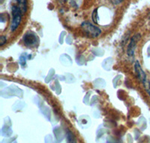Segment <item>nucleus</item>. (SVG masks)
I'll use <instances>...</instances> for the list:
<instances>
[{
  "mask_svg": "<svg viewBox=\"0 0 150 143\" xmlns=\"http://www.w3.org/2000/svg\"><path fill=\"white\" fill-rule=\"evenodd\" d=\"M6 41H7L6 37H5V36H1V38H0V46H3L4 44L6 43Z\"/></svg>",
  "mask_w": 150,
  "mask_h": 143,
  "instance_id": "obj_9",
  "label": "nucleus"
},
{
  "mask_svg": "<svg viewBox=\"0 0 150 143\" xmlns=\"http://www.w3.org/2000/svg\"><path fill=\"white\" fill-rule=\"evenodd\" d=\"M110 1L113 5H119V4L122 3L124 0H110Z\"/></svg>",
  "mask_w": 150,
  "mask_h": 143,
  "instance_id": "obj_10",
  "label": "nucleus"
},
{
  "mask_svg": "<svg viewBox=\"0 0 150 143\" xmlns=\"http://www.w3.org/2000/svg\"><path fill=\"white\" fill-rule=\"evenodd\" d=\"M59 2H65V1H66V0H59Z\"/></svg>",
  "mask_w": 150,
  "mask_h": 143,
  "instance_id": "obj_11",
  "label": "nucleus"
},
{
  "mask_svg": "<svg viewBox=\"0 0 150 143\" xmlns=\"http://www.w3.org/2000/svg\"><path fill=\"white\" fill-rule=\"evenodd\" d=\"M2 2H3V0H2V1H1V4H2Z\"/></svg>",
  "mask_w": 150,
  "mask_h": 143,
  "instance_id": "obj_12",
  "label": "nucleus"
},
{
  "mask_svg": "<svg viewBox=\"0 0 150 143\" xmlns=\"http://www.w3.org/2000/svg\"><path fill=\"white\" fill-rule=\"evenodd\" d=\"M140 39V35L136 34L132 37L131 41H130L129 44L128 46V49H127V54L129 56H133L134 54L135 48H136L137 44Z\"/></svg>",
  "mask_w": 150,
  "mask_h": 143,
  "instance_id": "obj_4",
  "label": "nucleus"
},
{
  "mask_svg": "<svg viewBox=\"0 0 150 143\" xmlns=\"http://www.w3.org/2000/svg\"><path fill=\"white\" fill-rule=\"evenodd\" d=\"M143 86H144V87H145V90L146 91V93L150 97V82H148V81H146V83L143 84Z\"/></svg>",
  "mask_w": 150,
  "mask_h": 143,
  "instance_id": "obj_8",
  "label": "nucleus"
},
{
  "mask_svg": "<svg viewBox=\"0 0 150 143\" xmlns=\"http://www.w3.org/2000/svg\"><path fill=\"white\" fill-rule=\"evenodd\" d=\"M66 138L68 139V142H75V137L73 135V133L70 131V130H67V133H66Z\"/></svg>",
  "mask_w": 150,
  "mask_h": 143,
  "instance_id": "obj_7",
  "label": "nucleus"
},
{
  "mask_svg": "<svg viewBox=\"0 0 150 143\" xmlns=\"http://www.w3.org/2000/svg\"><path fill=\"white\" fill-rule=\"evenodd\" d=\"M23 41L25 45L29 48H36L39 44V38L35 32L29 31L23 36Z\"/></svg>",
  "mask_w": 150,
  "mask_h": 143,
  "instance_id": "obj_2",
  "label": "nucleus"
},
{
  "mask_svg": "<svg viewBox=\"0 0 150 143\" xmlns=\"http://www.w3.org/2000/svg\"><path fill=\"white\" fill-rule=\"evenodd\" d=\"M16 2L17 3V6L23 15L27 11V0H16Z\"/></svg>",
  "mask_w": 150,
  "mask_h": 143,
  "instance_id": "obj_6",
  "label": "nucleus"
},
{
  "mask_svg": "<svg viewBox=\"0 0 150 143\" xmlns=\"http://www.w3.org/2000/svg\"><path fill=\"white\" fill-rule=\"evenodd\" d=\"M134 69L135 72H136L137 78L138 79V80L141 82L142 84L146 83V75L145 72L143 71V69H142L141 66H140V63L138 61H136L134 64Z\"/></svg>",
  "mask_w": 150,
  "mask_h": 143,
  "instance_id": "obj_5",
  "label": "nucleus"
},
{
  "mask_svg": "<svg viewBox=\"0 0 150 143\" xmlns=\"http://www.w3.org/2000/svg\"><path fill=\"white\" fill-rule=\"evenodd\" d=\"M11 11H12V15H13V19H12V22L11 24V32H14L16 29H17V27L19 26V25L21 24V20H22V13H21V10L19 9V8L16 5H13L11 7Z\"/></svg>",
  "mask_w": 150,
  "mask_h": 143,
  "instance_id": "obj_3",
  "label": "nucleus"
},
{
  "mask_svg": "<svg viewBox=\"0 0 150 143\" xmlns=\"http://www.w3.org/2000/svg\"><path fill=\"white\" fill-rule=\"evenodd\" d=\"M81 29L84 34L89 38H97L101 34V29L87 21L81 24Z\"/></svg>",
  "mask_w": 150,
  "mask_h": 143,
  "instance_id": "obj_1",
  "label": "nucleus"
}]
</instances>
